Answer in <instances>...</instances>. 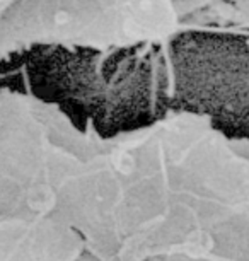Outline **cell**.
<instances>
[{
  "label": "cell",
  "mask_w": 249,
  "mask_h": 261,
  "mask_svg": "<svg viewBox=\"0 0 249 261\" xmlns=\"http://www.w3.org/2000/svg\"><path fill=\"white\" fill-rule=\"evenodd\" d=\"M178 26L176 0H17L0 16V63L38 50L157 46Z\"/></svg>",
  "instance_id": "cell-1"
},
{
  "label": "cell",
  "mask_w": 249,
  "mask_h": 261,
  "mask_svg": "<svg viewBox=\"0 0 249 261\" xmlns=\"http://www.w3.org/2000/svg\"><path fill=\"white\" fill-rule=\"evenodd\" d=\"M17 0H0V16H2L4 12L7 11L9 7L12 6V4H16Z\"/></svg>",
  "instance_id": "cell-2"
}]
</instances>
